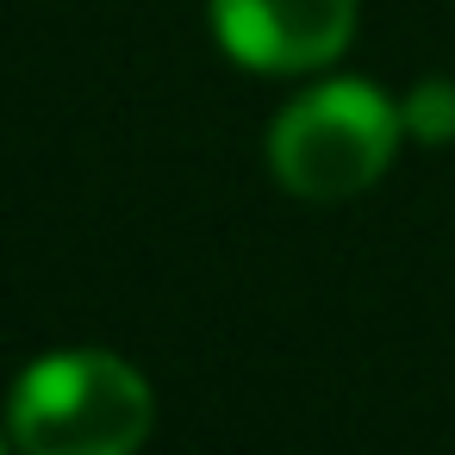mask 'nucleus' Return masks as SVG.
<instances>
[{"label": "nucleus", "instance_id": "obj_3", "mask_svg": "<svg viewBox=\"0 0 455 455\" xmlns=\"http://www.w3.org/2000/svg\"><path fill=\"white\" fill-rule=\"evenodd\" d=\"M212 32L256 76H312L355 38V0H212Z\"/></svg>", "mask_w": 455, "mask_h": 455}, {"label": "nucleus", "instance_id": "obj_2", "mask_svg": "<svg viewBox=\"0 0 455 455\" xmlns=\"http://www.w3.org/2000/svg\"><path fill=\"white\" fill-rule=\"evenodd\" d=\"M399 107L368 82H318L268 125V169L293 200L337 206L368 194L399 150Z\"/></svg>", "mask_w": 455, "mask_h": 455}, {"label": "nucleus", "instance_id": "obj_1", "mask_svg": "<svg viewBox=\"0 0 455 455\" xmlns=\"http://www.w3.org/2000/svg\"><path fill=\"white\" fill-rule=\"evenodd\" d=\"M156 393L113 349H51L7 399V443L26 455H125L150 436Z\"/></svg>", "mask_w": 455, "mask_h": 455}, {"label": "nucleus", "instance_id": "obj_4", "mask_svg": "<svg viewBox=\"0 0 455 455\" xmlns=\"http://www.w3.org/2000/svg\"><path fill=\"white\" fill-rule=\"evenodd\" d=\"M399 119L418 144H455V82L449 76H424L405 100H399Z\"/></svg>", "mask_w": 455, "mask_h": 455}]
</instances>
